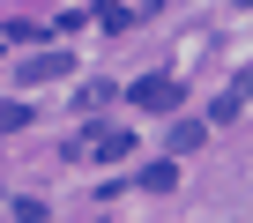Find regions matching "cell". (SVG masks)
<instances>
[{
	"instance_id": "obj_1",
	"label": "cell",
	"mask_w": 253,
	"mask_h": 223,
	"mask_svg": "<svg viewBox=\"0 0 253 223\" xmlns=\"http://www.w3.org/2000/svg\"><path fill=\"white\" fill-rule=\"evenodd\" d=\"M179 74H149V82H134L126 89V104H142V112H179Z\"/></svg>"
},
{
	"instance_id": "obj_2",
	"label": "cell",
	"mask_w": 253,
	"mask_h": 223,
	"mask_svg": "<svg viewBox=\"0 0 253 223\" xmlns=\"http://www.w3.org/2000/svg\"><path fill=\"white\" fill-rule=\"evenodd\" d=\"M67 67H75V52H30L23 60V82H60Z\"/></svg>"
},
{
	"instance_id": "obj_3",
	"label": "cell",
	"mask_w": 253,
	"mask_h": 223,
	"mask_svg": "<svg viewBox=\"0 0 253 223\" xmlns=\"http://www.w3.org/2000/svg\"><path fill=\"white\" fill-rule=\"evenodd\" d=\"M201 142H209L201 119H179V127H171V156H186V149H201Z\"/></svg>"
},
{
	"instance_id": "obj_4",
	"label": "cell",
	"mask_w": 253,
	"mask_h": 223,
	"mask_svg": "<svg viewBox=\"0 0 253 223\" xmlns=\"http://www.w3.org/2000/svg\"><path fill=\"white\" fill-rule=\"evenodd\" d=\"M171 179H179V171H171V156H164V164H149V171H142V186H149V193H171Z\"/></svg>"
},
{
	"instance_id": "obj_5",
	"label": "cell",
	"mask_w": 253,
	"mask_h": 223,
	"mask_svg": "<svg viewBox=\"0 0 253 223\" xmlns=\"http://www.w3.org/2000/svg\"><path fill=\"white\" fill-rule=\"evenodd\" d=\"M104 97H112V82H82V89H75V104H82V112H97Z\"/></svg>"
},
{
	"instance_id": "obj_6",
	"label": "cell",
	"mask_w": 253,
	"mask_h": 223,
	"mask_svg": "<svg viewBox=\"0 0 253 223\" xmlns=\"http://www.w3.org/2000/svg\"><path fill=\"white\" fill-rule=\"evenodd\" d=\"M15 223H45V208H38V201H23V208H15Z\"/></svg>"
}]
</instances>
